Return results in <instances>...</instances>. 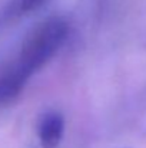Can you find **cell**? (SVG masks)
<instances>
[{"mask_svg":"<svg viewBox=\"0 0 146 148\" xmlns=\"http://www.w3.org/2000/svg\"><path fill=\"white\" fill-rule=\"evenodd\" d=\"M69 23L62 16H50L33 26L23 38L19 52L7 63L23 81L39 72L65 45Z\"/></svg>","mask_w":146,"mask_h":148,"instance_id":"obj_1","label":"cell"},{"mask_svg":"<svg viewBox=\"0 0 146 148\" xmlns=\"http://www.w3.org/2000/svg\"><path fill=\"white\" fill-rule=\"evenodd\" d=\"M40 148H59L65 135V116L56 109L45 111L36 124Z\"/></svg>","mask_w":146,"mask_h":148,"instance_id":"obj_2","label":"cell"},{"mask_svg":"<svg viewBox=\"0 0 146 148\" xmlns=\"http://www.w3.org/2000/svg\"><path fill=\"white\" fill-rule=\"evenodd\" d=\"M27 82H24L13 69L4 65L0 69V105H7L19 98Z\"/></svg>","mask_w":146,"mask_h":148,"instance_id":"obj_3","label":"cell"},{"mask_svg":"<svg viewBox=\"0 0 146 148\" xmlns=\"http://www.w3.org/2000/svg\"><path fill=\"white\" fill-rule=\"evenodd\" d=\"M49 0H14L13 1V13L16 14H27L36 12L42 6H45Z\"/></svg>","mask_w":146,"mask_h":148,"instance_id":"obj_4","label":"cell"}]
</instances>
